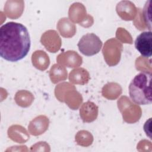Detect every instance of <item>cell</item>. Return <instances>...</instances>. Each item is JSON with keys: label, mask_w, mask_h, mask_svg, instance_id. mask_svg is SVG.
<instances>
[{"label": "cell", "mask_w": 152, "mask_h": 152, "mask_svg": "<svg viewBox=\"0 0 152 152\" xmlns=\"http://www.w3.org/2000/svg\"><path fill=\"white\" fill-rule=\"evenodd\" d=\"M31 40L27 28L21 23L8 22L0 28V55L10 62H17L30 51Z\"/></svg>", "instance_id": "obj_1"}, {"label": "cell", "mask_w": 152, "mask_h": 152, "mask_svg": "<svg viewBox=\"0 0 152 152\" xmlns=\"http://www.w3.org/2000/svg\"><path fill=\"white\" fill-rule=\"evenodd\" d=\"M151 78L150 72H141L131 81L128 87L129 95L134 103L138 105L151 103Z\"/></svg>", "instance_id": "obj_2"}, {"label": "cell", "mask_w": 152, "mask_h": 152, "mask_svg": "<svg viewBox=\"0 0 152 152\" xmlns=\"http://www.w3.org/2000/svg\"><path fill=\"white\" fill-rule=\"evenodd\" d=\"M102 42L94 33H87L81 37L77 46L84 55L90 56L98 53L102 46Z\"/></svg>", "instance_id": "obj_3"}, {"label": "cell", "mask_w": 152, "mask_h": 152, "mask_svg": "<svg viewBox=\"0 0 152 152\" xmlns=\"http://www.w3.org/2000/svg\"><path fill=\"white\" fill-rule=\"evenodd\" d=\"M135 48L145 58L152 55V33L151 31L141 33L135 40Z\"/></svg>", "instance_id": "obj_4"}, {"label": "cell", "mask_w": 152, "mask_h": 152, "mask_svg": "<svg viewBox=\"0 0 152 152\" xmlns=\"http://www.w3.org/2000/svg\"><path fill=\"white\" fill-rule=\"evenodd\" d=\"M98 107L91 102L84 103L80 110V116L84 122H91L94 121L97 116Z\"/></svg>", "instance_id": "obj_5"}, {"label": "cell", "mask_w": 152, "mask_h": 152, "mask_svg": "<svg viewBox=\"0 0 152 152\" xmlns=\"http://www.w3.org/2000/svg\"><path fill=\"white\" fill-rule=\"evenodd\" d=\"M150 3L151 1H147L145 6L144 7L143 11H142V14H143V17L144 21L148 28L149 30L151 31V8H150Z\"/></svg>", "instance_id": "obj_6"}, {"label": "cell", "mask_w": 152, "mask_h": 152, "mask_svg": "<svg viewBox=\"0 0 152 152\" xmlns=\"http://www.w3.org/2000/svg\"><path fill=\"white\" fill-rule=\"evenodd\" d=\"M151 119L150 118L147 121L144 125V129L146 133V135H148L150 138H151Z\"/></svg>", "instance_id": "obj_7"}]
</instances>
